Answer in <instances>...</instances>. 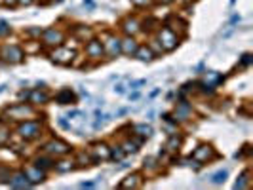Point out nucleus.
Listing matches in <instances>:
<instances>
[{"label": "nucleus", "instance_id": "obj_21", "mask_svg": "<svg viewBox=\"0 0 253 190\" xmlns=\"http://www.w3.org/2000/svg\"><path fill=\"white\" fill-rule=\"evenodd\" d=\"M8 187H12V189H31L33 185H31V181L23 173V169H17V171H12V177L8 181Z\"/></svg>", "mask_w": 253, "mask_h": 190}, {"label": "nucleus", "instance_id": "obj_5", "mask_svg": "<svg viewBox=\"0 0 253 190\" xmlns=\"http://www.w3.org/2000/svg\"><path fill=\"white\" fill-rule=\"evenodd\" d=\"M67 42V31L61 29L59 25H53V27H46L40 35V44L42 48L46 50H51V48H57Z\"/></svg>", "mask_w": 253, "mask_h": 190}, {"label": "nucleus", "instance_id": "obj_10", "mask_svg": "<svg viewBox=\"0 0 253 190\" xmlns=\"http://www.w3.org/2000/svg\"><path fill=\"white\" fill-rule=\"evenodd\" d=\"M192 158L196 160V162H200L202 165L206 164H211L213 160L219 158V152L213 149V145H210V143H200L194 152H192Z\"/></svg>", "mask_w": 253, "mask_h": 190}, {"label": "nucleus", "instance_id": "obj_23", "mask_svg": "<svg viewBox=\"0 0 253 190\" xmlns=\"http://www.w3.org/2000/svg\"><path fill=\"white\" fill-rule=\"evenodd\" d=\"M139 44L141 42L137 40V37H126V35H122V55L133 57L137 48H139Z\"/></svg>", "mask_w": 253, "mask_h": 190}, {"label": "nucleus", "instance_id": "obj_33", "mask_svg": "<svg viewBox=\"0 0 253 190\" xmlns=\"http://www.w3.org/2000/svg\"><path fill=\"white\" fill-rule=\"evenodd\" d=\"M252 181H250V169H244L242 175L238 177V181L234 183V189H250Z\"/></svg>", "mask_w": 253, "mask_h": 190}, {"label": "nucleus", "instance_id": "obj_38", "mask_svg": "<svg viewBox=\"0 0 253 190\" xmlns=\"http://www.w3.org/2000/svg\"><path fill=\"white\" fill-rule=\"evenodd\" d=\"M10 35H12V25H10L8 21L0 19V40L6 37H10Z\"/></svg>", "mask_w": 253, "mask_h": 190}, {"label": "nucleus", "instance_id": "obj_34", "mask_svg": "<svg viewBox=\"0 0 253 190\" xmlns=\"http://www.w3.org/2000/svg\"><path fill=\"white\" fill-rule=\"evenodd\" d=\"M42 27H27L25 31H23V37L27 40H40V35H42Z\"/></svg>", "mask_w": 253, "mask_h": 190}, {"label": "nucleus", "instance_id": "obj_3", "mask_svg": "<svg viewBox=\"0 0 253 190\" xmlns=\"http://www.w3.org/2000/svg\"><path fill=\"white\" fill-rule=\"evenodd\" d=\"M154 38L160 42V46H162V50H164V53H169V51L177 50L179 44H181V40H183V37L181 35H177L175 31H171L168 25H158V29L154 31Z\"/></svg>", "mask_w": 253, "mask_h": 190}, {"label": "nucleus", "instance_id": "obj_9", "mask_svg": "<svg viewBox=\"0 0 253 190\" xmlns=\"http://www.w3.org/2000/svg\"><path fill=\"white\" fill-rule=\"evenodd\" d=\"M82 46H84V55H86L88 61H91V63H99V61H103L105 51H103L101 40H99L97 37L89 38L88 42H84Z\"/></svg>", "mask_w": 253, "mask_h": 190}, {"label": "nucleus", "instance_id": "obj_28", "mask_svg": "<svg viewBox=\"0 0 253 190\" xmlns=\"http://www.w3.org/2000/svg\"><path fill=\"white\" fill-rule=\"evenodd\" d=\"M12 126H8V122H4V120H0V149H4V147H8V143L12 141Z\"/></svg>", "mask_w": 253, "mask_h": 190}, {"label": "nucleus", "instance_id": "obj_14", "mask_svg": "<svg viewBox=\"0 0 253 190\" xmlns=\"http://www.w3.org/2000/svg\"><path fill=\"white\" fill-rule=\"evenodd\" d=\"M164 25H168L171 31H175L177 35L185 38L187 37V31H189V23L179 15V13H171V15H168V19L164 21Z\"/></svg>", "mask_w": 253, "mask_h": 190}, {"label": "nucleus", "instance_id": "obj_40", "mask_svg": "<svg viewBox=\"0 0 253 190\" xmlns=\"http://www.w3.org/2000/svg\"><path fill=\"white\" fill-rule=\"evenodd\" d=\"M253 63V55L248 51V53H244L242 55V59H240V67H250V65Z\"/></svg>", "mask_w": 253, "mask_h": 190}, {"label": "nucleus", "instance_id": "obj_26", "mask_svg": "<svg viewBox=\"0 0 253 190\" xmlns=\"http://www.w3.org/2000/svg\"><path fill=\"white\" fill-rule=\"evenodd\" d=\"M202 82L206 86H210V88H217V86H221L225 82V76L221 75V73H215V71H210V73L204 75Z\"/></svg>", "mask_w": 253, "mask_h": 190}, {"label": "nucleus", "instance_id": "obj_29", "mask_svg": "<svg viewBox=\"0 0 253 190\" xmlns=\"http://www.w3.org/2000/svg\"><path fill=\"white\" fill-rule=\"evenodd\" d=\"M158 25H160V21L156 19V17H152V15H149V17H145V19H141V33H145V35H154V31L158 29Z\"/></svg>", "mask_w": 253, "mask_h": 190}, {"label": "nucleus", "instance_id": "obj_11", "mask_svg": "<svg viewBox=\"0 0 253 190\" xmlns=\"http://www.w3.org/2000/svg\"><path fill=\"white\" fill-rule=\"evenodd\" d=\"M118 29H120V33L126 35V37H137V35H141L139 15L129 13V15H126V17H122L120 23H118Z\"/></svg>", "mask_w": 253, "mask_h": 190}, {"label": "nucleus", "instance_id": "obj_27", "mask_svg": "<svg viewBox=\"0 0 253 190\" xmlns=\"http://www.w3.org/2000/svg\"><path fill=\"white\" fill-rule=\"evenodd\" d=\"M75 162H76V167H80V169H84V167H89V165L95 164L93 158H91V154H89V151H76Z\"/></svg>", "mask_w": 253, "mask_h": 190}, {"label": "nucleus", "instance_id": "obj_1", "mask_svg": "<svg viewBox=\"0 0 253 190\" xmlns=\"http://www.w3.org/2000/svg\"><path fill=\"white\" fill-rule=\"evenodd\" d=\"M38 107L31 105V103H15V105H10L4 109V113L0 114V120H12L15 124L19 122H25V120H33V118H38Z\"/></svg>", "mask_w": 253, "mask_h": 190}, {"label": "nucleus", "instance_id": "obj_12", "mask_svg": "<svg viewBox=\"0 0 253 190\" xmlns=\"http://www.w3.org/2000/svg\"><path fill=\"white\" fill-rule=\"evenodd\" d=\"M88 151H89V154H91V158H93L95 164L109 162V158H111V145L105 143V141H95Z\"/></svg>", "mask_w": 253, "mask_h": 190}, {"label": "nucleus", "instance_id": "obj_46", "mask_svg": "<svg viewBox=\"0 0 253 190\" xmlns=\"http://www.w3.org/2000/svg\"><path fill=\"white\" fill-rule=\"evenodd\" d=\"M145 84H147V80H137V82H131V84H129V88H131V89H139L141 86H145Z\"/></svg>", "mask_w": 253, "mask_h": 190}, {"label": "nucleus", "instance_id": "obj_47", "mask_svg": "<svg viewBox=\"0 0 253 190\" xmlns=\"http://www.w3.org/2000/svg\"><path fill=\"white\" fill-rule=\"evenodd\" d=\"M173 2H177V0H154V4H162V6H169Z\"/></svg>", "mask_w": 253, "mask_h": 190}, {"label": "nucleus", "instance_id": "obj_32", "mask_svg": "<svg viewBox=\"0 0 253 190\" xmlns=\"http://www.w3.org/2000/svg\"><path fill=\"white\" fill-rule=\"evenodd\" d=\"M126 158V152L122 149V145H113L111 147V158H109V162H122Z\"/></svg>", "mask_w": 253, "mask_h": 190}, {"label": "nucleus", "instance_id": "obj_42", "mask_svg": "<svg viewBox=\"0 0 253 190\" xmlns=\"http://www.w3.org/2000/svg\"><path fill=\"white\" fill-rule=\"evenodd\" d=\"M57 124L63 127V129H71V127H73V124H71V122L67 120V116H61V118L57 120Z\"/></svg>", "mask_w": 253, "mask_h": 190}, {"label": "nucleus", "instance_id": "obj_17", "mask_svg": "<svg viewBox=\"0 0 253 190\" xmlns=\"http://www.w3.org/2000/svg\"><path fill=\"white\" fill-rule=\"evenodd\" d=\"M27 101L31 103V105H35V107H44V105H48L51 101V95L46 88H37V89H31Z\"/></svg>", "mask_w": 253, "mask_h": 190}, {"label": "nucleus", "instance_id": "obj_25", "mask_svg": "<svg viewBox=\"0 0 253 190\" xmlns=\"http://www.w3.org/2000/svg\"><path fill=\"white\" fill-rule=\"evenodd\" d=\"M133 57L139 59L141 63H152V61L156 59V55L152 53V50L147 46V44H139V48H137V51H135Z\"/></svg>", "mask_w": 253, "mask_h": 190}, {"label": "nucleus", "instance_id": "obj_22", "mask_svg": "<svg viewBox=\"0 0 253 190\" xmlns=\"http://www.w3.org/2000/svg\"><path fill=\"white\" fill-rule=\"evenodd\" d=\"M75 169H78L75 160H71V158H67V156L55 158V165H53V171H55V173L65 175V173H71V171H75Z\"/></svg>", "mask_w": 253, "mask_h": 190}, {"label": "nucleus", "instance_id": "obj_7", "mask_svg": "<svg viewBox=\"0 0 253 190\" xmlns=\"http://www.w3.org/2000/svg\"><path fill=\"white\" fill-rule=\"evenodd\" d=\"M27 57L23 46L19 44H2L0 46V59L8 65H19L23 63Z\"/></svg>", "mask_w": 253, "mask_h": 190}, {"label": "nucleus", "instance_id": "obj_8", "mask_svg": "<svg viewBox=\"0 0 253 190\" xmlns=\"http://www.w3.org/2000/svg\"><path fill=\"white\" fill-rule=\"evenodd\" d=\"M76 53H78L76 50H71L69 46L61 44V46H57V48H51V50L48 51V57H50L51 63L61 65V67H69V65H73V61H75Z\"/></svg>", "mask_w": 253, "mask_h": 190}, {"label": "nucleus", "instance_id": "obj_13", "mask_svg": "<svg viewBox=\"0 0 253 190\" xmlns=\"http://www.w3.org/2000/svg\"><path fill=\"white\" fill-rule=\"evenodd\" d=\"M143 185H145V175H143L141 171H133V173L126 175V177L118 183V189L135 190V189H141Z\"/></svg>", "mask_w": 253, "mask_h": 190}, {"label": "nucleus", "instance_id": "obj_4", "mask_svg": "<svg viewBox=\"0 0 253 190\" xmlns=\"http://www.w3.org/2000/svg\"><path fill=\"white\" fill-rule=\"evenodd\" d=\"M103 44V51H105V57L107 59H118L120 55H122V37L120 35H116L113 31H105L101 37H99Z\"/></svg>", "mask_w": 253, "mask_h": 190}, {"label": "nucleus", "instance_id": "obj_41", "mask_svg": "<svg viewBox=\"0 0 253 190\" xmlns=\"http://www.w3.org/2000/svg\"><path fill=\"white\" fill-rule=\"evenodd\" d=\"M0 6L8 8V10H15L17 8V0H0Z\"/></svg>", "mask_w": 253, "mask_h": 190}, {"label": "nucleus", "instance_id": "obj_48", "mask_svg": "<svg viewBox=\"0 0 253 190\" xmlns=\"http://www.w3.org/2000/svg\"><path fill=\"white\" fill-rule=\"evenodd\" d=\"M35 4H38V6H50V0H35Z\"/></svg>", "mask_w": 253, "mask_h": 190}, {"label": "nucleus", "instance_id": "obj_45", "mask_svg": "<svg viewBox=\"0 0 253 190\" xmlns=\"http://www.w3.org/2000/svg\"><path fill=\"white\" fill-rule=\"evenodd\" d=\"M97 183L95 181H84V183H80V189H93Z\"/></svg>", "mask_w": 253, "mask_h": 190}, {"label": "nucleus", "instance_id": "obj_19", "mask_svg": "<svg viewBox=\"0 0 253 190\" xmlns=\"http://www.w3.org/2000/svg\"><path fill=\"white\" fill-rule=\"evenodd\" d=\"M51 99L57 105H63V107L65 105H76L78 103V97H76V93L71 88H61Z\"/></svg>", "mask_w": 253, "mask_h": 190}, {"label": "nucleus", "instance_id": "obj_16", "mask_svg": "<svg viewBox=\"0 0 253 190\" xmlns=\"http://www.w3.org/2000/svg\"><path fill=\"white\" fill-rule=\"evenodd\" d=\"M171 114H173V118L177 122H189L190 118H192V105L187 99H179Z\"/></svg>", "mask_w": 253, "mask_h": 190}, {"label": "nucleus", "instance_id": "obj_49", "mask_svg": "<svg viewBox=\"0 0 253 190\" xmlns=\"http://www.w3.org/2000/svg\"><path fill=\"white\" fill-rule=\"evenodd\" d=\"M114 91H116V93H124L126 89H124V86H116V88H114Z\"/></svg>", "mask_w": 253, "mask_h": 190}, {"label": "nucleus", "instance_id": "obj_43", "mask_svg": "<svg viewBox=\"0 0 253 190\" xmlns=\"http://www.w3.org/2000/svg\"><path fill=\"white\" fill-rule=\"evenodd\" d=\"M35 6V0H17V8H31Z\"/></svg>", "mask_w": 253, "mask_h": 190}, {"label": "nucleus", "instance_id": "obj_2", "mask_svg": "<svg viewBox=\"0 0 253 190\" xmlns=\"http://www.w3.org/2000/svg\"><path fill=\"white\" fill-rule=\"evenodd\" d=\"M42 131H44V122L38 120V118L19 122L15 126V135H17V139H21L23 143H33V141L40 139Z\"/></svg>", "mask_w": 253, "mask_h": 190}, {"label": "nucleus", "instance_id": "obj_35", "mask_svg": "<svg viewBox=\"0 0 253 190\" xmlns=\"http://www.w3.org/2000/svg\"><path fill=\"white\" fill-rule=\"evenodd\" d=\"M12 167L8 164H2L0 162V185H8V181L12 177Z\"/></svg>", "mask_w": 253, "mask_h": 190}, {"label": "nucleus", "instance_id": "obj_15", "mask_svg": "<svg viewBox=\"0 0 253 190\" xmlns=\"http://www.w3.org/2000/svg\"><path fill=\"white\" fill-rule=\"evenodd\" d=\"M23 173L27 175V179L31 181V185L35 187V185H40V183H44L46 181V177H48V171H44V169H40V167H37V165L33 164H25V167H23Z\"/></svg>", "mask_w": 253, "mask_h": 190}, {"label": "nucleus", "instance_id": "obj_31", "mask_svg": "<svg viewBox=\"0 0 253 190\" xmlns=\"http://www.w3.org/2000/svg\"><path fill=\"white\" fill-rule=\"evenodd\" d=\"M131 133L139 135L143 139H149L152 133H154V129H152V126H149V124H135V126H131Z\"/></svg>", "mask_w": 253, "mask_h": 190}, {"label": "nucleus", "instance_id": "obj_50", "mask_svg": "<svg viewBox=\"0 0 253 190\" xmlns=\"http://www.w3.org/2000/svg\"><path fill=\"white\" fill-rule=\"evenodd\" d=\"M61 0H50V4H59Z\"/></svg>", "mask_w": 253, "mask_h": 190}, {"label": "nucleus", "instance_id": "obj_18", "mask_svg": "<svg viewBox=\"0 0 253 190\" xmlns=\"http://www.w3.org/2000/svg\"><path fill=\"white\" fill-rule=\"evenodd\" d=\"M160 171H162V164L158 162L156 156H147V158L143 160V165H141V173H143V175L154 177V175H158Z\"/></svg>", "mask_w": 253, "mask_h": 190}, {"label": "nucleus", "instance_id": "obj_24", "mask_svg": "<svg viewBox=\"0 0 253 190\" xmlns=\"http://www.w3.org/2000/svg\"><path fill=\"white\" fill-rule=\"evenodd\" d=\"M33 164L37 165V167H40V169H44V171H51L53 169V165H55V158H51L50 154H38V156H35L33 158Z\"/></svg>", "mask_w": 253, "mask_h": 190}, {"label": "nucleus", "instance_id": "obj_44", "mask_svg": "<svg viewBox=\"0 0 253 190\" xmlns=\"http://www.w3.org/2000/svg\"><path fill=\"white\" fill-rule=\"evenodd\" d=\"M29 93H31V89H21V91L17 93V99H19V101H27V99H29Z\"/></svg>", "mask_w": 253, "mask_h": 190}, {"label": "nucleus", "instance_id": "obj_20", "mask_svg": "<svg viewBox=\"0 0 253 190\" xmlns=\"http://www.w3.org/2000/svg\"><path fill=\"white\" fill-rule=\"evenodd\" d=\"M93 37H97V35H95V31H93L89 25H75L73 27V38H75L76 42H80V44L88 42L89 38H93Z\"/></svg>", "mask_w": 253, "mask_h": 190}, {"label": "nucleus", "instance_id": "obj_37", "mask_svg": "<svg viewBox=\"0 0 253 190\" xmlns=\"http://www.w3.org/2000/svg\"><path fill=\"white\" fill-rule=\"evenodd\" d=\"M131 6L135 10H147V8H152L154 6V0H129Z\"/></svg>", "mask_w": 253, "mask_h": 190}, {"label": "nucleus", "instance_id": "obj_6", "mask_svg": "<svg viewBox=\"0 0 253 190\" xmlns=\"http://www.w3.org/2000/svg\"><path fill=\"white\" fill-rule=\"evenodd\" d=\"M40 151L44 152V154H50L51 158H61V156H69V154H73L75 149H73V145H71V143L59 139V137H53V139H50L48 143H44Z\"/></svg>", "mask_w": 253, "mask_h": 190}, {"label": "nucleus", "instance_id": "obj_36", "mask_svg": "<svg viewBox=\"0 0 253 190\" xmlns=\"http://www.w3.org/2000/svg\"><path fill=\"white\" fill-rule=\"evenodd\" d=\"M147 46H149V48H151V50H152V53L156 55V59L164 55V50H162V46H160V42H158V40L154 38V35H151V40L147 42Z\"/></svg>", "mask_w": 253, "mask_h": 190}, {"label": "nucleus", "instance_id": "obj_30", "mask_svg": "<svg viewBox=\"0 0 253 190\" xmlns=\"http://www.w3.org/2000/svg\"><path fill=\"white\" fill-rule=\"evenodd\" d=\"M181 145H183V137L179 135V133H171L169 137H168V141H166V145H164V149L166 152H177L179 149H181Z\"/></svg>", "mask_w": 253, "mask_h": 190}, {"label": "nucleus", "instance_id": "obj_39", "mask_svg": "<svg viewBox=\"0 0 253 190\" xmlns=\"http://www.w3.org/2000/svg\"><path fill=\"white\" fill-rule=\"evenodd\" d=\"M227 177H228L227 169H223V171H217L215 175L211 177V183H213V185H223V183L227 181Z\"/></svg>", "mask_w": 253, "mask_h": 190}]
</instances>
